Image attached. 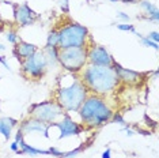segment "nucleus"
<instances>
[{
  "instance_id": "f03ea898",
  "label": "nucleus",
  "mask_w": 159,
  "mask_h": 158,
  "mask_svg": "<svg viewBox=\"0 0 159 158\" xmlns=\"http://www.w3.org/2000/svg\"><path fill=\"white\" fill-rule=\"evenodd\" d=\"M78 75L90 94L101 97L111 94L120 85V81H118L113 66L99 67L87 64Z\"/></svg>"
},
{
  "instance_id": "7c9ffc66",
  "label": "nucleus",
  "mask_w": 159,
  "mask_h": 158,
  "mask_svg": "<svg viewBox=\"0 0 159 158\" xmlns=\"http://www.w3.org/2000/svg\"><path fill=\"white\" fill-rule=\"evenodd\" d=\"M10 149H11V151H14V153H16L18 150H19V145H18V143L14 141L12 143H11V146H10Z\"/></svg>"
},
{
  "instance_id": "5701e85b",
  "label": "nucleus",
  "mask_w": 159,
  "mask_h": 158,
  "mask_svg": "<svg viewBox=\"0 0 159 158\" xmlns=\"http://www.w3.org/2000/svg\"><path fill=\"white\" fill-rule=\"evenodd\" d=\"M82 150H83V146H79V147H76V149L71 150V151H64L63 158H76L79 154L82 153Z\"/></svg>"
},
{
  "instance_id": "b1692460",
  "label": "nucleus",
  "mask_w": 159,
  "mask_h": 158,
  "mask_svg": "<svg viewBox=\"0 0 159 158\" xmlns=\"http://www.w3.org/2000/svg\"><path fill=\"white\" fill-rule=\"evenodd\" d=\"M48 151H49V156H52L55 158H63V154H64V151H61V150H59L55 146H50L48 149Z\"/></svg>"
},
{
  "instance_id": "6ab92c4d",
  "label": "nucleus",
  "mask_w": 159,
  "mask_h": 158,
  "mask_svg": "<svg viewBox=\"0 0 159 158\" xmlns=\"http://www.w3.org/2000/svg\"><path fill=\"white\" fill-rule=\"evenodd\" d=\"M136 35L140 38V42H142L143 46H147V48H152V49H155V51H158L159 46H158L157 42L151 41V40H148L146 35H142V34H139V33H136Z\"/></svg>"
},
{
  "instance_id": "473e14b6",
  "label": "nucleus",
  "mask_w": 159,
  "mask_h": 158,
  "mask_svg": "<svg viewBox=\"0 0 159 158\" xmlns=\"http://www.w3.org/2000/svg\"><path fill=\"white\" fill-rule=\"evenodd\" d=\"M0 51H6V46L2 44V42H0Z\"/></svg>"
},
{
  "instance_id": "c85d7f7f",
  "label": "nucleus",
  "mask_w": 159,
  "mask_h": 158,
  "mask_svg": "<svg viewBox=\"0 0 159 158\" xmlns=\"http://www.w3.org/2000/svg\"><path fill=\"white\" fill-rule=\"evenodd\" d=\"M0 64H3V66H4V68H7L8 71H12V68L10 67V64H8V62L6 60L4 56H0Z\"/></svg>"
},
{
  "instance_id": "393cba45",
  "label": "nucleus",
  "mask_w": 159,
  "mask_h": 158,
  "mask_svg": "<svg viewBox=\"0 0 159 158\" xmlns=\"http://www.w3.org/2000/svg\"><path fill=\"white\" fill-rule=\"evenodd\" d=\"M59 7L63 14L70 12V0H59Z\"/></svg>"
},
{
  "instance_id": "aec40b11",
  "label": "nucleus",
  "mask_w": 159,
  "mask_h": 158,
  "mask_svg": "<svg viewBox=\"0 0 159 158\" xmlns=\"http://www.w3.org/2000/svg\"><path fill=\"white\" fill-rule=\"evenodd\" d=\"M6 38H7V41L12 45H15L16 42L19 41V35H18V31L15 29H8V31L6 33Z\"/></svg>"
},
{
  "instance_id": "7ed1b4c3",
  "label": "nucleus",
  "mask_w": 159,
  "mask_h": 158,
  "mask_svg": "<svg viewBox=\"0 0 159 158\" xmlns=\"http://www.w3.org/2000/svg\"><path fill=\"white\" fill-rule=\"evenodd\" d=\"M113 112L114 110L105 100V97L89 94L76 113L86 130H95L109 123Z\"/></svg>"
},
{
  "instance_id": "bb28decb",
  "label": "nucleus",
  "mask_w": 159,
  "mask_h": 158,
  "mask_svg": "<svg viewBox=\"0 0 159 158\" xmlns=\"http://www.w3.org/2000/svg\"><path fill=\"white\" fill-rule=\"evenodd\" d=\"M146 37L148 38V40H151V41H154V42H159V33L157 30H154V31H150V33H148Z\"/></svg>"
},
{
  "instance_id": "423d86ee",
  "label": "nucleus",
  "mask_w": 159,
  "mask_h": 158,
  "mask_svg": "<svg viewBox=\"0 0 159 158\" xmlns=\"http://www.w3.org/2000/svg\"><path fill=\"white\" fill-rule=\"evenodd\" d=\"M64 114H66L64 109L55 100H46V101L33 104L29 108V116L37 118V120L46 124L57 123Z\"/></svg>"
},
{
  "instance_id": "a878e982",
  "label": "nucleus",
  "mask_w": 159,
  "mask_h": 158,
  "mask_svg": "<svg viewBox=\"0 0 159 158\" xmlns=\"http://www.w3.org/2000/svg\"><path fill=\"white\" fill-rule=\"evenodd\" d=\"M117 19L121 21L120 23H129V21H131V16H129L126 12H124V11H118L117 12Z\"/></svg>"
},
{
  "instance_id": "f704fd0d",
  "label": "nucleus",
  "mask_w": 159,
  "mask_h": 158,
  "mask_svg": "<svg viewBox=\"0 0 159 158\" xmlns=\"http://www.w3.org/2000/svg\"><path fill=\"white\" fill-rule=\"evenodd\" d=\"M3 26H4V23H3L2 21H0V30H2V27H3Z\"/></svg>"
},
{
  "instance_id": "4be33fe9",
  "label": "nucleus",
  "mask_w": 159,
  "mask_h": 158,
  "mask_svg": "<svg viewBox=\"0 0 159 158\" xmlns=\"http://www.w3.org/2000/svg\"><path fill=\"white\" fill-rule=\"evenodd\" d=\"M116 27L118 29V30H121V31H129V33H137L136 31V27L133 26V25L131 23H117L116 25Z\"/></svg>"
},
{
  "instance_id": "9b49d317",
  "label": "nucleus",
  "mask_w": 159,
  "mask_h": 158,
  "mask_svg": "<svg viewBox=\"0 0 159 158\" xmlns=\"http://www.w3.org/2000/svg\"><path fill=\"white\" fill-rule=\"evenodd\" d=\"M38 15L37 12L31 8L27 3H22V4L15 6V14H14V21L19 27H26L31 26L37 22Z\"/></svg>"
},
{
  "instance_id": "dca6fc26",
  "label": "nucleus",
  "mask_w": 159,
  "mask_h": 158,
  "mask_svg": "<svg viewBox=\"0 0 159 158\" xmlns=\"http://www.w3.org/2000/svg\"><path fill=\"white\" fill-rule=\"evenodd\" d=\"M140 8L146 15V19L150 22H158L159 21V10L154 3L148 2V0H140Z\"/></svg>"
},
{
  "instance_id": "ddd939ff",
  "label": "nucleus",
  "mask_w": 159,
  "mask_h": 158,
  "mask_svg": "<svg viewBox=\"0 0 159 158\" xmlns=\"http://www.w3.org/2000/svg\"><path fill=\"white\" fill-rule=\"evenodd\" d=\"M37 51H38V46L35 44H31V42L19 40V41H18L16 44L14 45V48H12V56L20 63L22 60L30 57L31 55H34Z\"/></svg>"
},
{
  "instance_id": "f3484780",
  "label": "nucleus",
  "mask_w": 159,
  "mask_h": 158,
  "mask_svg": "<svg viewBox=\"0 0 159 158\" xmlns=\"http://www.w3.org/2000/svg\"><path fill=\"white\" fill-rule=\"evenodd\" d=\"M44 55L49 67H57L59 66V55H60V48L59 46H50V48H45L44 46Z\"/></svg>"
},
{
  "instance_id": "c756f323",
  "label": "nucleus",
  "mask_w": 159,
  "mask_h": 158,
  "mask_svg": "<svg viewBox=\"0 0 159 158\" xmlns=\"http://www.w3.org/2000/svg\"><path fill=\"white\" fill-rule=\"evenodd\" d=\"M102 158H111V149L110 147H107V149L102 153Z\"/></svg>"
},
{
  "instance_id": "72a5a7b5",
  "label": "nucleus",
  "mask_w": 159,
  "mask_h": 158,
  "mask_svg": "<svg viewBox=\"0 0 159 158\" xmlns=\"http://www.w3.org/2000/svg\"><path fill=\"white\" fill-rule=\"evenodd\" d=\"M109 2H110V3H118L120 0H109Z\"/></svg>"
},
{
  "instance_id": "6e6552de",
  "label": "nucleus",
  "mask_w": 159,
  "mask_h": 158,
  "mask_svg": "<svg viewBox=\"0 0 159 158\" xmlns=\"http://www.w3.org/2000/svg\"><path fill=\"white\" fill-rule=\"evenodd\" d=\"M52 128H57L59 130V139H66V138H71V136H78L83 134L86 131L84 125L79 121L74 120L71 117L70 113H66L63 117L60 118L57 123L50 124Z\"/></svg>"
},
{
  "instance_id": "a211bd4d",
  "label": "nucleus",
  "mask_w": 159,
  "mask_h": 158,
  "mask_svg": "<svg viewBox=\"0 0 159 158\" xmlns=\"http://www.w3.org/2000/svg\"><path fill=\"white\" fill-rule=\"evenodd\" d=\"M50 46H59V30L57 29H52L46 35L45 48H50Z\"/></svg>"
},
{
  "instance_id": "2eb2a0df",
  "label": "nucleus",
  "mask_w": 159,
  "mask_h": 158,
  "mask_svg": "<svg viewBox=\"0 0 159 158\" xmlns=\"http://www.w3.org/2000/svg\"><path fill=\"white\" fill-rule=\"evenodd\" d=\"M19 145V150L16 151V154H20V156H30V157H37V156H49L48 150H42V149H37V147L29 145V143L23 139H20L18 142Z\"/></svg>"
},
{
  "instance_id": "0eeeda50",
  "label": "nucleus",
  "mask_w": 159,
  "mask_h": 158,
  "mask_svg": "<svg viewBox=\"0 0 159 158\" xmlns=\"http://www.w3.org/2000/svg\"><path fill=\"white\" fill-rule=\"evenodd\" d=\"M19 64L22 75L30 81H39V79L44 78V75L48 71V63H46L42 49H38L34 55L22 60Z\"/></svg>"
},
{
  "instance_id": "1a4fd4ad",
  "label": "nucleus",
  "mask_w": 159,
  "mask_h": 158,
  "mask_svg": "<svg viewBox=\"0 0 159 158\" xmlns=\"http://www.w3.org/2000/svg\"><path fill=\"white\" fill-rule=\"evenodd\" d=\"M114 63V57L105 46L97 44L87 45V64L99 67H111Z\"/></svg>"
},
{
  "instance_id": "2f4dec72",
  "label": "nucleus",
  "mask_w": 159,
  "mask_h": 158,
  "mask_svg": "<svg viewBox=\"0 0 159 158\" xmlns=\"http://www.w3.org/2000/svg\"><path fill=\"white\" fill-rule=\"evenodd\" d=\"M121 3H125V4H133V3H139L140 0H120Z\"/></svg>"
},
{
  "instance_id": "39448f33",
  "label": "nucleus",
  "mask_w": 159,
  "mask_h": 158,
  "mask_svg": "<svg viewBox=\"0 0 159 158\" xmlns=\"http://www.w3.org/2000/svg\"><path fill=\"white\" fill-rule=\"evenodd\" d=\"M59 66L66 72L79 74L87 66V46L60 49Z\"/></svg>"
},
{
  "instance_id": "20e7f679",
  "label": "nucleus",
  "mask_w": 159,
  "mask_h": 158,
  "mask_svg": "<svg viewBox=\"0 0 159 158\" xmlns=\"http://www.w3.org/2000/svg\"><path fill=\"white\" fill-rule=\"evenodd\" d=\"M59 30V48H80L87 46L90 37V31L84 25L78 22L64 23Z\"/></svg>"
},
{
  "instance_id": "412c9836",
  "label": "nucleus",
  "mask_w": 159,
  "mask_h": 158,
  "mask_svg": "<svg viewBox=\"0 0 159 158\" xmlns=\"http://www.w3.org/2000/svg\"><path fill=\"white\" fill-rule=\"evenodd\" d=\"M109 123H116V124H120L121 127H124V125H126V121L125 118L122 117V114L120 112H113V116H111L110 121Z\"/></svg>"
},
{
  "instance_id": "cd10ccee",
  "label": "nucleus",
  "mask_w": 159,
  "mask_h": 158,
  "mask_svg": "<svg viewBox=\"0 0 159 158\" xmlns=\"http://www.w3.org/2000/svg\"><path fill=\"white\" fill-rule=\"evenodd\" d=\"M122 130H124V131L126 132V136H133V135L136 134V132L133 131V130H132L131 127H129L128 124H126V125H124V127H122Z\"/></svg>"
},
{
  "instance_id": "e433bc0d",
  "label": "nucleus",
  "mask_w": 159,
  "mask_h": 158,
  "mask_svg": "<svg viewBox=\"0 0 159 158\" xmlns=\"http://www.w3.org/2000/svg\"><path fill=\"white\" fill-rule=\"evenodd\" d=\"M0 79H2V77H0Z\"/></svg>"
},
{
  "instance_id": "4468645a",
  "label": "nucleus",
  "mask_w": 159,
  "mask_h": 158,
  "mask_svg": "<svg viewBox=\"0 0 159 158\" xmlns=\"http://www.w3.org/2000/svg\"><path fill=\"white\" fill-rule=\"evenodd\" d=\"M19 125V121L14 117H7L3 116L0 117V135L3 136L4 139H11L14 130Z\"/></svg>"
},
{
  "instance_id": "f8f14e48",
  "label": "nucleus",
  "mask_w": 159,
  "mask_h": 158,
  "mask_svg": "<svg viewBox=\"0 0 159 158\" xmlns=\"http://www.w3.org/2000/svg\"><path fill=\"white\" fill-rule=\"evenodd\" d=\"M113 68H114L116 74H117V78H118V81H120V83H122V85L137 86L144 81V74L143 72L129 70V68H124L117 62L113 64Z\"/></svg>"
},
{
  "instance_id": "f257e3e1",
  "label": "nucleus",
  "mask_w": 159,
  "mask_h": 158,
  "mask_svg": "<svg viewBox=\"0 0 159 158\" xmlns=\"http://www.w3.org/2000/svg\"><path fill=\"white\" fill-rule=\"evenodd\" d=\"M89 94V90L82 83L78 74L66 72L57 79V89L53 100L63 108L66 113H72L78 112Z\"/></svg>"
},
{
  "instance_id": "c9c22d12",
  "label": "nucleus",
  "mask_w": 159,
  "mask_h": 158,
  "mask_svg": "<svg viewBox=\"0 0 159 158\" xmlns=\"http://www.w3.org/2000/svg\"><path fill=\"white\" fill-rule=\"evenodd\" d=\"M2 2H4V0H0V3H2Z\"/></svg>"
},
{
  "instance_id": "9d476101",
  "label": "nucleus",
  "mask_w": 159,
  "mask_h": 158,
  "mask_svg": "<svg viewBox=\"0 0 159 158\" xmlns=\"http://www.w3.org/2000/svg\"><path fill=\"white\" fill-rule=\"evenodd\" d=\"M18 130L22 131V134L25 136L29 135H39V136H44L45 139L49 138V131H50V124L42 123V121L37 120V118L29 116L25 120H22L18 125Z\"/></svg>"
}]
</instances>
